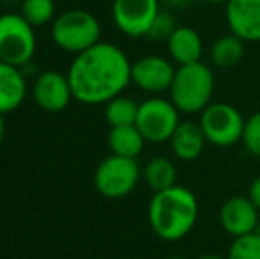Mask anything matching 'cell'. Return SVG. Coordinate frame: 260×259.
Returning <instances> with one entry per match:
<instances>
[{
  "label": "cell",
  "mask_w": 260,
  "mask_h": 259,
  "mask_svg": "<svg viewBox=\"0 0 260 259\" xmlns=\"http://www.w3.org/2000/svg\"><path fill=\"white\" fill-rule=\"evenodd\" d=\"M168 59L177 66L193 64L202 61L204 39L193 27L179 25L167 41Z\"/></svg>",
  "instance_id": "5bb4252c"
},
{
  "label": "cell",
  "mask_w": 260,
  "mask_h": 259,
  "mask_svg": "<svg viewBox=\"0 0 260 259\" xmlns=\"http://www.w3.org/2000/svg\"><path fill=\"white\" fill-rule=\"evenodd\" d=\"M27 98V78L21 68L0 61V114L18 110Z\"/></svg>",
  "instance_id": "9a60e30c"
},
{
  "label": "cell",
  "mask_w": 260,
  "mask_h": 259,
  "mask_svg": "<svg viewBox=\"0 0 260 259\" xmlns=\"http://www.w3.org/2000/svg\"><path fill=\"white\" fill-rule=\"evenodd\" d=\"M225 20L229 31L244 43L260 41V0H230Z\"/></svg>",
  "instance_id": "4fadbf2b"
},
{
  "label": "cell",
  "mask_w": 260,
  "mask_h": 259,
  "mask_svg": "<svg viewBox=\"0 0 260 259\" xmlns=\"http://www.w3.org/2000/svg\"><path fill=\"white\" fill-rule=\"evenodd\" d=\"M216 76L206 63L177 66L174 82L170 87V100L181 114H202L212 103Z\"/></svg>",
  "instance_id": "3957f363"
},
{
  "label": "cell",
  "mask_w": 260,
  "mask_h": 259,
  "mask_svg": "<svg viewBox=\"0 0 260 259\" xmlns=\"http://www.w3.org/2000/svg\"><path fill=\"white\" fill-rule=\"evenodd\" d=\"M4 135H6V119H4V116L0 114V142H2Z\"/></svg>",
  "instance_id": "83f0119b"
},
{
  "label": "cell",
  "mask_w": 260,
  "mask_h": 259,
  "mask_svg": "<svg viewBox=\"0 0 260 259\" xmlns=\"http://www.w3.org/2000/svg\"><path fill=\"white\" fill-rule=\"evenodd\" d=\"M179 25L175 23L174 16H172L168 11H161L159 14H157V18L154 20V23H152L151 31H149L147 38L152 39V41H168V38L172 36V32L177 28Z\"/></svg>",
  "instance_id": "cb8c5ba5"
},
{
  "label": "cell",
  "mask_w": 260,
  "mask_h": 259,
  "mask_svg": "<svg viewBox=\"0 0 260 259\" xmlns=\"http://www.w3.org/2000/svg\"><path fill=\"white\" fill-rule=\"evenodd\" d=\"M161 13L159 0H113L112 18L115 27L127 38H147Z\"/></svg>",
  "instance_id": "9c48e42d"
},
{
  "label": "cell",
  "mask_w": 260,
  "mask_h": 259,
  "mask_svg": "<svg viewBox=\"0 0 260 259\" xmlns=\"http://www.w3.org/2000/svg\"><path fill=\"white\" fill-rule=\"evenodd\" d=\"M255 235L260 236V220H258V225H257V229H255Z\"/></svg>",
  "instance_id": "4dcf8cb0"
},
{
  "label": "cell",
  "mask_w": 260,
  "mask_h": 259,
  "mask_svg": "<svg viewBox=\"0 0 260 259\" xmlns=\"http://www.w3.org/2000/svg\"><path fill=\"white\" fill-rule=\"evenodd\" d=\"M200 204L189 188L175 185L152 195L147 218L152 233L165 242H179L195 229Z\"/></svg>",
  "instance_id": "7a4b0ae2"
},
{
  "label": "cell",
  "mask_w": 260,
  "mask_h": 259,
  "mask_svg": "<svg viewBox=\"0 0 260 259\" xmlns=\"http://www.w3.org/2000/svg\"><path fill=\"white\" fill-rule=\"evenodd\" d=\"M241 142L251 156L260 158V110L246 118Z\"/></svg>",
  "instance_id": "603a6c76"
},
{
  "label": "cell",
  "mask_w": 260,
  "mask_h": 259,
  "mask_svg": "<svg viewBox=\"0 0 260 259\" xmlns=\"http://www.w3.org/2000/svg\"><path fill=\"white\" fill-rule=\"evenodd\" d=\"M244 53H246V43L236 34L229 32L214 39V43L209 48V59L216 68L229 69L239 64L244 59Z\"/></svg>",
  "instance_id": "e0dca14e"
},
{
  "label": "cell",
  "mask_w": 260,
  "mask_h": 259,
  "mask_svg": "<svg viewBox=\"0 0 260 259\" xmlns=\"http://www.w3.org/2000/svg\"><path fill=\"white\" fill-rule=\"evenodd\" d=\"M177 68L163 55H145L131 64V83L149 94L170 91Z\"/></svg>",
  "instance_id": "30bf717a"
},
{
  "label": "cell",
  "mask_w": 260,
  "mask_h": 259,
  "mask_svg": "<svg viewBox=\"0 0 260 259\" xmlns=\"http://www.w3.org/2000/svg\"><path fill=\"white\" fill-rule=\"evenodd\" d=\"M244 123L246 119L239 108L225 101H212L199 119L207 144L216 148H230L241 142Z\"/></svg>",
  "instance_id": "8992f818"
},
{
  "label": "cell",
  "mask_w": 260,
  "mask_h": 259,
  "mask_svg": "<svg viewBox=\"0 0 260 259\" xmlns=\"http://www.w3.org/2000/svg\"><path fill=\"white\" fill-rule=\"evenodd\" d=\"M20 14L32 27H43L53 21L55 2L53 0H23Z\"/></svg>",
  "instance_id": "44dd1931"
},
{
  "label": "cell",
  "mask_w": 260,
  "mask_h": 259,
  "mask_svg": "<svg viewBox=\"0 0 260 259\" xmlns=\"http://www.w3.org/2000/svg\"><path fill=\"white\" fill-rule=\"evenodd\" d=\"M159 2L168 7H174V9H182V7H188L193 0H159Z\"/></svg>",
  "instance_id": "484cf974"
},
{
  "label": "cell",
  "mask_w": 260,
  "mask_h": 259,
  "mask_svg": "<svg viewBox=\"0 0 260 259\" xmlns=\"http://www.w3.org/2000/svg\"><path fill=\"white\" fill-rule=\"evenodd\" d=\"M202 2H206V4H229L230 0H202Z\"/></svg>",
  "instance_id": "f1b7e54d"
},
{
  "label": "cell",
  "mask_w": 260,
  "mask_h": 259,
  "mask_svg": "<svg viewBox=\"0 0 260 259\" xmlns=\"http://www.w3.org/2000/svg\"><path fill=\"white\" fill-rule=\"evenodd\" d=\"M199 259H226V256H221V254H214V252H207L202 254Z\"/></svg>",
  "instance_id": "4316f807"
},
{
  "label": "cell",
  "mask_w": 260,
  "mask_h": 259,
  "mask_svg": "<svg viewBox=\"0 0 260 259\" xmlns=\"http://www.w3.org/2000/svg\"><path fill=\"white\" fill-rule=\"evenodd\" d=\"M135 125L147 142L163 144L170 140L174 131L181 125V112L172 100L152 96L140 103Z\"/></svg>",
  "instance_id": "ba28073f"
},
{
  "label": "cell",
  "mask_w": 260,
  "mask_h": 259,
  "mask_svg": "<svg viewBox=\"0 0 260 259\" xmlns=\"http://www.w3.org/2000/svg\"><path fill=\"white\" fill-rule=\"evenodd\" d=\"M142 169L135 158L110 155L94 172V187L106 199H122L137 188Z\"/></svg>",
  "instance_id": "52a82bcc"
},
{
  "label": "cell",
  "mask_w": 260,
  "mask_h": 259,
  "mask_svg": "<svg viewBox=\"0 0 260 259\" xmlns=\"http://www.w3.org/2000/svg\"><path fill=\"white\" fill-rule=\"evenodd\" d=\"M147 187L152 192H163L177 185V167L167 156H156L145 163L142 170Z\"/></svg>",
  "instance_id": "d6986e66"
},
{
  "label": "cell",
  "mask_w": 260,
  "mask_h": 259,
  "mask_svg": "<svg viewBox=\"0 0 260 259\" xmlns=\"http://www.w3.org/2000/svg\"><path fill=\"white\" fill-rule=\"evenodd\" d=\"M32 98L34 103L45 112H62L73 98V91L69 85L68 75L55 69L43 71L41 75L36 78L34 85H32Z\"/></svg>",
  "instance_id": "7c38bea8"
},
{
  "label": "cell",
  "mask_w": 260,
  "mask_h": 259,
  "mask_svg": "<svg viewBox=\"0 0 260 259\" xmlns=\"http://www.w3.org/2000/svg\"><path fill=\"white\" fill-rule=\"evenodd\" d=\"M248 197H250V200L257 206V210L260 211V176H257L253 181H251L250 190H248Z\"/></svg>",
  "instance_id": "d4e9b609"
},
{
  "label": "cell",
  "mask_w": 260,
  "mask_h": 259,
  "mask_svg": "<svg viewBox=\"0 0 260 259\" xmlns=\"http://www.w3.org/2000/svg\"><path fill=\"white\" fill-rule=\"evenodd\" d=\"M226 259H260V236L251 233L234 238L226 252Z\"/></svg>",
  "instance_id": "7402d4cb"
},
{
  "label": "cell",
  "mask_w": 260,
  "mask_h": 259,
  "mask_svg": "<svg viewBox=\"0 0 260 259\" xmlns=\"http://www.w3.org/2000/svg\"><path fill=\"white\" fill-rule=\"evenodd\" d=\"M174 156L181 162H195L206 149V135L199 121H181L177 130L168 140Z\"/></svg>",
  "instance_id": "2e32d148"
},
{
  "label": "cell",
  "mask_w": 260,
  "mask_h": 259,
  "mask_svg": "<svg viewBox=\"0 0 260 259\" xmlns=\"http://www.w3.org/2000/svg\"><path fill=\"white\" fill-rule=\"evenodd\" d=\"M52 39L60 50L78 55L101 41V23L90 11H66L53 20Z\"/></svg>",
  "instance_id": "277c9868"
},
{
  "label": "cell",
  "mask_w": 260,
  "mask_h": 259,
  "mask_svg": "<svg viewBox=\"0 0 260 259\" xmlns=\"http://www.w3.org/2000/svg\"><path fill=\"white\" fill-rule=\"evenodd\" d=\"M258 220L260 211L248 195H232L219 208V225L232 238L255 233Z\"/></svg>",
  "instance_id": "8fae6325"
},
{
  "label": "cell",
  "mask_w": 260,
  "mask_h": 259,
  "mask_svg": "<svg viewBox=\"0 0 260 259\" xmlns=\"http://www.w3.org/2000/svg\"><path fill=\"white\" fill-rule=\"evenodd\" d=\"M38 48L36 31L21 14H0V61L23 68Z\"/></svg>",
  "instance_id": "5b68a950"
},
{
  "label": "cell",
  "mask_w": 260,
  "mask_h": 259,
  "mask_svg": "<svg viewBox=\"0 0 260 259\" xmlns=\"http://www.w3.org/2000/svg\"><path fill=\"white\" fill-rule=\"evenodd\" d=\"M131 64L122 48L106 41L78 53L68 69L73 98L83 105H106L131 83Z\"/></svg>",
  "instance_id": "6da1fadb"
},
{
  "label": "cell",
  "mask_w": 260,
  "mask_h": 259,
  "mask_svg": "<svg viewBox=\"0 0 260 259\" xmlns=\"http://www.w3.org/2000/svg\"><path fill=\"white\" fill-rule=\"evenodd\" d=\"M145 142L147 140L140 133V130L137 128V125L110 128L108 148L112 151V155L137 160L142 155V151H144Z\"/></svg>",
  "instance_id": "ac0fdd59"
},
{
  "label": "cell",
  "mask_w": 260,
  "mask_h": 259,
  "mask_svg": "<svg viewBox=\"0 0 260 259\" xmlns=\"http://www.w3.org/2000/svg\"><path fill=\"white\" fill-rule=\"evenodd\" d=\"M163 259H186V257H182V256H168V257H163Z\"/></svg>",
  "instance_id": "f546056e"
},
{
  "label": "cell",
  "mask_w": 260,
  "mask_h": 259,
  "mask_svg": "<svg viewBox=\"0 0 260 259\" xmlns=\"http://www.w3.org/2000/svg\"><path fill=\"white\" fill-rule=\"evenodd\" d=\"M138 108H140V103L137 100L120 94V96L113 98L105 105V119L110 125V128L131 126L137 123Z\"/></svg>",
  "instance_id": "ffe728a7"
}]
</instances>
